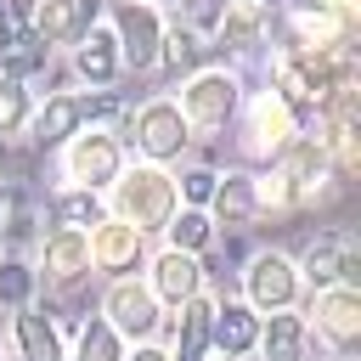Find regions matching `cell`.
<instances>
[{"instance_id": "obj_30", "label": "cell", "mask_w": 361, "mask_h": 361, "mask_svg": "<svg viewBox=\"0 0 361 361\" xmlns=\"http://www.w3.org/2000/svg\"><path fill=\"white\" fill-rule=\"evenodd\" d=\"M214 180H220V169H214V164H192V169H180V175H175V192H180V203H186V209H209Z\"/></svg>"}, {"instance_id": "obj_36", "label": "cell", "mask_w": 361, "mask_h": 361, "mask_svg": "<svg viewBox=\"0 0 361 361\" xmlns=\"http://www.w3.org/2000/svg\"><path fill=\"white\" fill-rule=\"evenodd\" d=\"M0 361H6V344H0Z\"/></svg>"}, {"instance_id": "obj_20", "label": "cell", "mask_w": 361, "mask_h": 361, "mask_svg": "<svg viewBox=\"0 0 361 361\" xmlns=\"http://www.w3.org/2000/svg\"><path fill=\"white\" fill-rule=\"evenodd\" d=\"M180 316H175V333H169V361H209V322H214V293L203 288V293H192L186 305H175Z\"/></svg>"}, {"instance_id": "obj_7", "label": "cell", "mask_w": 361, "mask_h": 361, "mask_svg": "<svg viewBox=\"0 0 361 361\" xmlns=\"http://www.w3.org/2000/svg\"><path fill=\"white\" fill-rule=\"evenodd\" d=\"M237 282H243V305H254L259 316H271V310H293L299 293H305L299 265H293V254H282V248H259V254H248L243 271H237Z\"/></svg>"}, {"instance_id": "obj_25", "label": "cell", "mask_w": 361, "mask_h": 361, "mask_svg": "<svg viewBox=\"0 0 361 361\" xmlns=\"http://www.w3.org/2000/svg\"><path fill=\"white\" fill-rule=\"evenodd\" d=\"M68 361H124V338L113 333V322H107L102 310L79 322V333H73V350H68Z\"/></svg>"}, {"instance_id": "obj_10", "label": "cell", "mask_w": 361, "mask_h": 361, "mask_svg": "<svg viewBox=\"0 0 361 361\" xmlns=\"http://www.w3.org/2000/svg\"><path fill=\"white\" fill-rule=\"evenodd\" d=\"M107 28H113V39H118L124 73H152V68H158V45H164V11H158V6L118 0Z\"/></svg>"}, {"instance_id": "obj_18", "label": "cell", "mask_w": 361, "mask_h": 361, "mask_svg": "<svg viewBox=\"0 0 361 361\" xmlns=\"http://www.w3.org/2000/svg\"><path fill=\"white\" fill-rule=\"evenodd\" d=\"M209 220L214 231H248L259 220V197H254V175L248 169H226L209 192Z\"/></svg>"}, {"instance_id": "obj_12", "label": "cell", "mask_w": 361, "mask_h": 361, "mask_svg": "<svg viewBox=\"0 0 361 361\" xmlns=\"http://www.w3.org/2000/svg\"><path fill=\"white\" fill-rule=\"evenodd\" d=\"M68 73H73L85 90H113V85H118L124 62H118V39H113L107 23H90V28L68 45Z\"/></svg>"}, {"instance_id": "obj_27", "label": "cell", "mask_w": 361, "mask_h": 361, "mask_svg": "<svg viewBox=\"0 0 361 361\" xmlns=\"http://www.w3.org/2000/svg\"><path fill=\"white\" fill-rule=\"evenodd\" d=\"M34 293H39L34 259L17 254V248H6V254H0V305H6V310H23V305H34Z\"/></svg>"}, {"instance_id": "obj_2", "label": "cell", "mask_w": 361, "mask_h": 361, "mask_svg": "<svg viewBox=\"0 0 361 361\" xmlns=\"http://www.w3.org/2000/svg\"><path fill=\"white\" fill-rule=\"evenodd\" d=\"M124 152H135L141 164H180L186 158V147L197 141L192 135V124H186V113L175 107V96H147L141 107H130L124 113Z\"/></svg>"}, {"instance_id": "obj_33", "label": "cell", "mask_w": 361, "mask_h": 361, "mask_svg": "<svg viewBox=\"0 0 361 361\" xmlns=\"http://www.w3.org/2000/svg\"><path fill=\"white\" fill-rule=\"evenodd\" d=\"M11 203H17V186L0 180V243H6V226H11Z\"/></svg>"}, {"instance_id": "obj_8", "label": "cell", "mask_w": 361, "mask_h": 361, "mask_svg": "<svg viewBox=\"0 0 361 361\" xmlns=\"http://www.w3.org/2000/svg\"><path fill=\"white\" fill-rule=\"evenodd\" d=\"M90 271H96V265H90V231L51 226V231L34 243V276H39V288H51V293H73Z\"/></svg>"}, {"instance_id": "obj_22", "label": "cell", "mask_w": 361, "mask_h": 361, "mask_svg": "<svg viewBox=\"0 0 361 361\" xmlns=\"http://www.w3.org/2000/svg\"><path fill=\"white\" fill-rule=\"evenodd\" d=\"M254 338H259V310L220 293L214 299V322H209V344L220 355H254Z\"/></svg>"}, {"instance_id": "obj_16", "label": "cell", "mask_w": 361, "mask_h": 361, "mask_svg": "<svg viewBox=\"0 0 361 361\" xmlns=\"http://www.w3.org/2000/svg\"><path fill=\"white\" fill-rule=\"evenodd\" d=\"M11 350H17V361H68L62 316H56L51 305H23V310H11Z\"/></svg>"}, {"instance_id": "obj_34", "label": "cell", "mask_w": 361, "mask_h": 361, "mask_svg": "<svg viewBox=\"0 0 361 361\" xmlns=\"http://www.w3.org/2000/svg\"><path fill=\"white\" fill-rule=\"evenodd\" d=\"M141 6H158V11H164V6H180V0H141Z\"/></svg>"}, {"instance_id": "obj_24", "label": "cell", "mask_w": 361, "mask_h": 361, "mask_svg": "<svg viewBox=\"0 0 361 361\" xmlns=\"http://www.w3.org/2000/svg\"><path fill=\"white\" fill-rule=\"evenodd\" d=\"M51 56H56V51H51V45H45V39L34 34V28H17V34H11L6 45H0V73H6V79H23V85H28V79H45Z\"/></svg>"}, {"instance_id": "obj_29", "label": "cell", "mask_w": 361, "mask_h": 361, "mask_svg": "<svg viewBox=\"0 0 361 361\" xmlns=\"http://www.w3.org/2000/svg\"><path fill=\"white\" fill-rule=\"evenodd\" d=\"M203 39L192 34V28H180V23H164V45H158V68H169V73H180V68H197L203 62Z\"/></svg>"}, {"instance_id": "obj_35", "label": "cell", "mask_w": 361, "mask_h": 361, "mask_svg": "<svg viewBox=\"0 0 361 361\" xmlns=\"http://www.w3.org/2000/svg\"><path fill=\"white\" fill-rule=\"evenodd\" d=\"M214 361H243V355H214Z\"/></svg>"}, {"instance_id": "obj_13", "label": "cell", "mask_w": 361, "mask_h": 361, "mask_svg": "<svg viewBox=\"0 0 361 361\" xmlns=\"http://www.w3.org/2000/svg\"><path fill=\"white\" fill-rule=\"evenodd\" d=\"M90 265L102 276H135L147 265V237L135 226H124L118 214H102L90 226Z\"/></svg>"}, {"instance_id": "obj_21", "label": "cell", "mask_w": 361, "mask_h": 361, "mask_svg": "<svg viewBox=\"0 0 361 361\" xmlns=\"http://www.w3.org/2000/svg\"><path fill=\"white\" fill-rule=\"evenodd\" d=\"M96 11H102V0H39L28 28H34V34H39V39L56 51V45H73V39H79L90 23H102Z\"/></svg>"}, {"instance_id": "obj_17", "label": "cell", "mask_w": 361, "mask_h": 361, "mask_svg": "<svg viewBox=\"0 0 361 361\" xmlns=\"http://www.w3.org/2000/svg\"><path fill=\"white\" fill-rule=\"evenodd\" d=\"M85 124V90H51L39 107H34V118H28V147L34 152H56L73 130Z\"/></svg>"}, {"instance_id": "obj_31", "label": "cell", "mask_w": 361, "mask_h": 361, "mask_svg": "<svg viewBox=\"0 0 361 361\" xmlns=\"http://www.w3.org/2000/svg\"><path fill=\"white\" fill-rule=\"evenodd\" d=\"M124 361H169V350L158 338H141V344H124Z\"/></svg>"}, {"instance_id": "obj_14", "label": "cell", "mask_w": 361, "mask_h": 361, "mask_svg": "<svg viewBox=\"0 0 361 361\" xmlns=\"http://www.w3.org/2000/svg\"><path fill=\"white\" fill-rule=\"evenodd\" d=\"M147 288L158 293V305H186L192 293H203L209 288V271H203V254H186V248H158L152 259H147Z\"/></svg>"}, {"instance_id": "obj_19", "label": "cell", "mask_w": 361, "mask_h": 361, "mask_svg": "<svg viewBox=\"0 0 361 361\" xmlns=\"http://www.w3.org/2000/svg\"><path fill=\"white\" fill-rule=\"evenodd\" d=\"M310 344H316V333L305 327L299 305H293V310H271V316H259V338H254L259 361H305Z\"/></svg>"}, {"instance_id": "obj_3", "label": "cell", "mask_w": 361, "mask_h": 361, "mask_svg": "<svg viewBox=\"0 0 361 361\" xmlns=\"http://www.w3.org/2000/svg\"><path fill=\"white\" fill-rule=\"evenodd\" d=\"M243 96H248V90H243V73H237V68H226V62H203V68H192V73L180 79L175 107L186 113L192 135H214V130H226V124L237 118Z\"/></svg>"}, {"instance_id": "obj_1", "label": "cell", "mask_w": 361, "mask_h": 361, "mask_svg": "<svg viewBox=\"0 0 361 361\" xmlns=\"http://www.w3.org/2000/svg\"><path fill=\"white\" fill-rule=\"evenodd\" d=\"M102 203H107V214H118L141 237H158L169 226V214L180 209V192H175V175L164 164H141L135 158V164L118 169V180L102 192Z\"/></svg>"}, {"instance_id": "obj_5", "label": "cell", "mask_w": 361, "mask_h": 361, "mask_svg": "<svg viewBox=\"0 0 361 361\" xmlns=\"http://www.w3.org/2000/svg\"><path fill=\"white\" fill-rule=\"evenodd\" d=\"M299 316L316 333V344H327L333 355H355V344H361V288H350V282L310 288V305Z\"/></svg>"}, {"instance_id": "obj_6", "label": "cell", "mask_w": 361, "mask_h": 361, "mask_svg": "<svg viewBox=\"0 0 361 361\" xmlns=\"http://www.w3.org/2000/svg\"><path fill=\"white\" fill-rule=\"evenodd\" d=\"M243 158L248 164H276V152L299 135V118H293V107L265 85V90H254V96H243Z\"/></svg>"}, {"instance_id": "obj_26", "label": "cell", "mask_w": 361, "mask_h": 361, "mask_svg": "<svg viewBox=\"0 0 361 361\" xmlns=\"http://www.w3.org/2000/svg\"><path fill=\"white\" fill-rule=\"evenodd\" d=\"M164 237H169V248H186V254H209L214 248V220H209V209H175L169 214V226H164Z\"/></svg>"}, {"instance_id": "obj_9", "label": "cell", "mask_w": 361, "mask_h": 361, "mask_svg": "<svg viewBox=\"0 0 361 361\" xmlns=\"http://www.w3.org/2000/svg\"><path fill=\"white\" fill-rule=\"evenodd\" d=\"M102 316L113 322V333H118L124 344L158 338V327H164V305H158V293L147 288V276H107Z\"/></svg>"}, {"instance_id": "obj_23", "label": "cell", "mask_w": 361, "mask_h": 361, "mask_svg": "<svg viewBox=\"0 0 361 361\" xmlns=\"http://www.w3.org/2000/svg\"><path fill=\"white\" fill-rule=\"evenodd\" d=\"M102 214H107V203H102V192H90V186H56V192L45 197V220H51V226L90 231Z\"/></svg>"}, {"instance_id": "obj_28", "label": "cell", "mask_w": 361, "mask_h": 361, "mask_svg": "<svg viewBox=\"0 0 361 361\" xmlns=\"http://www.w3.org/2000/svg\"><path fill=\"white\" fill-rule=\"evenodd\" d=\"M28 118H34V90L23 79H6L0 73V147L23 141L28 135Z\"/></svg>"}, {"instance_id": "obj_4", "label": "cell", "mask_w": 361, "mask_h": 361, "mask_svg": "<svg viewBox=\"0 0 361 361\" xmlns=\"http://www.w3.org/2000/svg\"><path fill=\"white\" fill-rule=\"evenodd\" d=\"M56 158H62V180L68 186L107 192L118 180V169H124V135H118V124H79L56 147Z\"/></svg>"}, {"instance_id": "obj_32", "label": "cell", "mask_w": 361, "mask_h": 361, "mask_svg": "<svg viewBox=\"0 0 361 361\" xmlns=\"http://www.w3.org/2000/svg\"><path fill=\"white\" fill-rule=\"evenodd\" d=\"M34 6H39V0H6L0 11H6V23H11V28H28V23H34Z\"/></svg>"}, {"instance_id": "obj_15", "label": "cell", "mask_w": 361, "mask_h": 361, "mask_svg": "<svg viewBox=\"0 0 361 361\" xmlns=\"http://www.w3.org/2000/svg\"><path fill=\"white\" fill-rule=\"evenodd\" d=\"M293 265H299V282H310V288H327V282H350L355 288V276H361V254L350 248L344 231H316Z\"/></svg>"}, {"instance_id": "obj_11", "label": "cell", "mask_w": 361, "mask_h": 361, "mask_svg": "<svg viewBox=\"0 0 361 361\" xmlns=\"http://www.w3.org/2000/svg\"><path fill=\"white\" fill-rule=\"evenodd\" d=\"M271 23H276V6L271 0H220L209 51H231V56L248 62V56H259L271 45Z\"/></svg>"}]
</instances>
